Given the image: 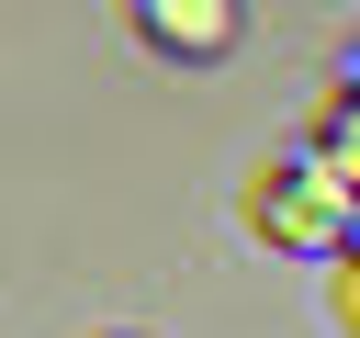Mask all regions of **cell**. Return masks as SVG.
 <instances>
[{
  "mask_svg": "<svg viewBox=\"0 0 360 338\" xmlns=\"http://www.w3.org/2000/svg\"><path fill=\"white\" fill-rule=\"evenodd\" d=\"M135 11L169 56H225L236 45V0H135Z\"/></svg>",
  "mask_w": 360,
  "mask_h": 338,
  "instance_id": "obj_1",
  "label": "cell"
}]
</instances>
